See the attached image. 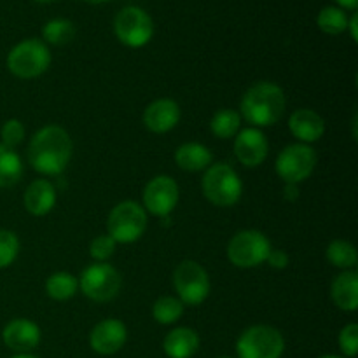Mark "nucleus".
Returning a JSON list of instances; mask_svg holds the SVG:
<instances>
[{
    "label": "nucleus",
    "mask_w": 358,
    "mask_h": 358,
    "mask_svg": "<svg viewBox=\"0 0 358 358\" xmlns=\"http://www.w3.org/2000/svg\"><path fill=\"white\" fill-rule=\"evenodd\" d=\"M72 138L62 126L38 129L28 145V161L42 175H59L72 157Z\"/></svg>",
    "instance_id": "obj_1"
},
{
    "label": "nucleus",
    "mask_w": 358,
    "mask_h": 358,
    "mask_svg": "<svg viewBox=\"0 0 358 358\" xmlns=\"http://www.w3.org/2000/svg\"><path fill=\"white\" fill-rule=\"evenodd\" d=\"M285 105L287 98L282 87L273 83H259L241 98L240 115L252 128H268L283 117Z\"/></svg>",
    "instance_id": "obj_2"
},
{
    "label": "nucleus",
    "mask_w": 358,
    "mask_h": 358,
    "mask_svg": "<svg viewBox=\"0 0 358 358\" xmlns=\"http://www.w3.org/2000/svg\"><path fill=\"white\" fill-rule=\"evenodd\" d=\"M201 189L205 198L215 206H233L240 201L243 184L236 171L227 163L212 164L205 170L201 180Z\"/></svg>",
    "instance_id": "obj_3"
},
{
    "label": "nucleus",
    "mask_w": 358,
    "mask_h": 358,
    "mask_svg": "<svg viewBox=\"0 0 358 358\" xmlns=\"http://www.w3.org/2000/svg\"><path fill=\"white\" fill-rule=\"evenodd\" d=\"M51 52L44 42L37 38H27L14 45L7 55V69L20 79H34L49 69Z\"/></svg>",
    "instance_id": "obj_4"
},
{
    "label": "nucleus",
    "mask_w": 358,
    "mask_h": 358,
    "mask_svg": "<svg viewBox=\"0 0 358 358\" xmlns=\"http://www.w3.org/2000/svg\"><path fill=\"white\" fill-rule=\"evenodd\" d=\"M107 227L115 243H135L147 229V212L136 201H122L112 208Z\"/></svg>",
    "instance_id": "obj_5"
},
{
    "label": "nucleus",
    "mask_w": 358,
    "mask_h": 358,
    "mask_svg": "<svg viewBox=\"0 0 358 358\" xmlns=\"http://www.w3.org/2000/svg\"><path fill=\"white\" fill-rule=\"evenodd\" d=\"M271 250V243H269L264 233L247 229L240 231V233L231 238L229 245H227V259L236 268L250 269L266 262Z\"/></svg>",
    "instance_id": "obj_6"
},
{
    "label": "nucleus",
    "mask_w": 358,
    "mask_h": 358,
    "mask_svg": "<svg viewBox=\"0 0 358 358\" xmlns=\"http://www.w3.org/2000/svg\"><path fill=\"white\" fill-rule=\"evenodd\" d=\"M285 350V339L271 325H252L236 343L240 358H280Z\"/></svg>",
    "instance_id": "obj_7"
},
{
    "label": "nucleus",
    "mask_w": 358,
    "mask_h": 358,
    "mask_svg": "<svg viewBox=\"0 0 358 358\" xmlns=\"http://www.w3.org/2000/svg\"><path fill=\"white\" fill-rule=\"evenodd\" d=\"M122 285V278L114 266L107 262H94L87 266L79 278V287L87 299L94 303H107L114 299Z\"/></svg>",
    "instance_id": "obj_8"
},
{
    "label": "nucleus",
    "mask_w": 358,
    "mask_h": 358,
    "mask_svg": "<svg viewBox=\"0 0 358 358\" xmlns=\"http://www.w3.org/2000/svg\"><path fill=\"white\" fill-rule=\"evenodd\" d=\"M173 287L182 304L199 306L210 294L208 273L196 261H182L173 273Z\"/></svg>",
    "instance_id": "obj_9"
},
{
    "label": "nucleus",
    "mask_w": 358,
    "mask_h": 358,
    "mask_svg": "<svg viewBox=\"0 0 358 358\" xmlns=\"http://www.w3.org/2000/svg\"><path fill=\"white\" fill-rule=\"evenodd\" d=\"M317 166V154L306 143L287 145L276 157V173L285 184L304 182L313 175Z\"/></svg>",
    "instance_id": "obj_10"
},
{
    "label": "nucleus",
    "mask_w": 358,
    "mask_h": 358,
    "mask_svg": "<svg viewBox=\"0 0 358 358\" xmlns=\"http://www.w3.org/2000/svg\"><path fill=\"white\" fill-rule=\"evenodd\" d=\"M114 31L115 37L128 48H143L152 38V17L142 7H124L115 16Z\"/></svg>",
    "instance_id": "obj_11"
},
{
    "label": "nucleus",
    "mask_w": 358,
    "mask_h": 358,
    "mask_svg": "<svg viewBox=\"0 0 358 358\" xmlns=\"http://www.w3.org/2000/svg\"><path fill=\"white\" fill-rule=\"evenodd\" d=\"M178 203V185L168 175H157L143 189V210L152 215H170Z\"/></svg>",
    "instance_id": "obj_12"
},
{
    "label": "nucleus",
    "mask_w": 358,
    "mask_h": 358,
    "mask_svg": "<svg viewBox=\"0 0 358 358\" xmlns=\"http://www.w3.org/2000/svg\"><path fill=\"white\" fill-rule=\"evenodd\" d=\"M269 143L259 128H247L238 133L234 140V154L243 166L255 168L268 157Z\"/></svg>",
    "instance_id": "obj_13"
},
{
    "label": "nucleus",
    "mask_w": 358,
    "mask_h": 358,
    "mask_svg": "<svg viewBox=\"0 0 358 358\" xmlns=\"http://www.w3.org/2000/svg\"><path fill=\"white\" fill-rule=\"evenodd\" d=\"M126 325L115 318H107L93 327L90 334V346L100 355H114L126 345Z\"/></svg>",
    "instance_id": "obj_14"
},
{
    "label": "nucleus",
    "mask_w": 358,
    "mask_h": 358,
    "mask_svg": "<svg viewBox=\"0 0 358 358\" xmlns=\"http://www.w3.org/2000/svg\"><path fill=\"white\" fill-rule=\"evenodd\" d=\"M3 345L16 353H28L41 343V329L27 318H16L9 322L2 331Z\"/></svg>",
    "instance_id": "obj_15"
},
{
    "label": "nucleus",
    "mask_w": 358,
    "mask_h": 358,
    "mask_svg": "<svg viewBox=\"0 0 358 358\" xmlns=\"http://www.w3.org/2000/svg\"><path fill=\"white\" fill-rule=\"evenodd\" d=\"M180 121V107L175 100L159 98L143 112V124L152 133H166Z\"/></svg>",
    "instance_id": "obj_16"
},
{
    "label": "nucleus",
    "mask_w": 358,
    "mask_h": 358,
    "mask_svg": "<svg viewBox=\"0 0 358 358\" xmlns=\"http://www.w3.org/2000/svg\"><path fill=\"white\" fill-rule=\"evenodd\" d=\"M289 128L301 143H313L324 136L325 121L311 108H299L289 119Z\"/></svg>",
    "instance_id": "obj_17"
},
{
    "label": "nucleus",
    "mask_w": 358,
    "mask_h": 358,
    "mask_svg": "<svg viewBox=\"0 0 358 358\" xmlns=\"http://www.w3.org/2000/svg\"><path fill=\"white\" fill-rule=\"evenodd\" d=\"M24 208L28 213L35 217H44L55 208L56 205V189L49 180H34L23 196Z\"/></svg>",
    "instance_id": "obj_18"
},
{
    "label": "nucleus",
    "mask_w": 358,
    "mask_h": 358,
    "mask_svg": "<svg viewBox=\"0 0 358 358\" xmlns=\"http://www.w3.org/2000/svg\"><path fill=\"white\" fill-rule=\"evenodd\" d=\"M163 350L168 358H191L199 350L198 332L189 327H177L168 332L163 341Z\"/></svg>",
    "instance_id": "obj_19"
},
{
    "label": "nucleus",
    "mask_w": 358,
    "mask_h": 358,
    "mask_svg": "<svg viewBox=\"0 0 358 358\" xmlns=\"http://www.w3.org/2000/svg\"><path fill=\"white\" fill-rule=\"evenodd\" d=\"M331 296L339 310L357 311L358 310V273L343 271L341 275L336 276V280L332 282Z\"/></svg>",
    "instance_id": "obj_20"
},
{
    "label": "nucleus",
    "mask_w": 358,
    "mask_h": 358,
    "mask_svg": "<svg viewBox=\"0 0 358 358\" xmlns=\"http://www.w3.org/2000/svg\"><path fill=\"white\" fill-rule=\"evenodd\" d=\"M175 161H177L178 168L184 171H205L206 168L212 166L213 156L208 147L189 142L178 147L175 152Z\"/></svg>",
    "instance_id": "obj_21"
},
{
    "label": "nucleus",
    "mask_w": 358,
    "mask_h": 358,
    "mask_svg": "<svg viewBox=\"0 0 358 358\" xmlns=\"http://www.w3.org/2000/svg\"><path fill=\"white\" fill-rule=\"evenodd\" d=\"M23 177V163L20 154L0 143V189L13 187Z\"/></svg>",
    "instance_id": "obj_22"
},
{
    "label": "nucleus",
    "mask_w": 358,
    "mask_h": 358,
    "mask_svg": "<svg viewBox=\"0 0 358 358\" xmlns=\"http://www.w3.org/2000/svg\"><path fill=\"white\" fill-rule=\"evenodd\" d=\"M77 289H79V280L65 271L55 273L45 282V292L55 301H69L70 297L76 296Z\"/></svg>",
    "instance_id": "obj_23"
},
{
    "label": "nucleus",
    "mask_w": 358,
    "mask_h": 358,
    "mask_svg": "<svg viewBox=\"0 0 358 358\" xmlns=\"http://www.w3.org/2000/svg\"><path fill=\"white\" fill-rule=\"evenodd\" d=\"M241 126V115L236 110H231V108H222V110L215 112L210 121V129L215 136L219 138L227 140L233 138L238 133Z\"/></svg>",
    "instance_id": "obj_24"
},
{
    "label": "nucleus",
    "mask_w": 358,
    "mask_h": 358,
    "mask_svg": "<svg viewBox=\"0 0 358 358\" xmlns=\"http://www.w3.org/2000/svg\"><path fill=\"white\" fill-rule=\"evenodd\" d=\"M327 261L336 268H341L345 271L355 268L358 262L357 248L350 241L334 240L327 247Z\"/></svg>",
    "instance_id": "obj_25"
},
{
    "label": "nucleus",
    "mask_w": 358,
    "mask_h": 358,
    "mask_svg": "<svg viewBox=\"0 0 358 358\" xmlns=\"http://www.w3.org/2000/svg\"><path fill=\"white\" fill-rule=\"evenodd\" d=\"M42 37L48 44L52 45H65L76 37V27L72 21L56 17V20L48 21L42 28Z\"/></svg>",
    "instance_id": "obj_26"
},
{
    "label": "nucleus",
    "mask_w": 358,
    "mask_h": 358,
    "mask_svg": "<svg viewBox=\"0 0 358 358\" xmlns=\"http://www.w3.org/2000/svg\"><path fill=\"white\" fill-rule=\"evenodd\" d=\"M317 24L324 34L339 35L348 28V16L341 7L327 6L318 13Z\"/></svg>",
    "instance_id": "obj_27"
},
{
    "label": "nucleus",
    "mask_w": 358,
    "mask_h": 358,
    "mask_svg": "<svg viewBox=\"0 0 358 358\" xmlns=\"http://www.w3.org/2000/svg\"><path fill=\"white\" fill-rule=\"evenodd\" d=\"M182 315H184V304H182L180 299H177V297H159L152 306L154 320L161 325L175 324Z\"/></svg>",
    "instance_id": "obj_28"
},
{
    "label": "nucleus",
    "mask_w": 358,
    "mask_h": 358,
    "mask_svg": "<svg viewBox=\"0 0 358 358\" xmlns=\"http://www.w3.org/2000/svg\"><path fill=\"white\" fill-rule=\"evenodd\" d=\"M20 254V240L13 231L0 229V269L9 268Z\"/></svg>",
    "instance_id": "obj_29"
},
{
    "label": "nucleus",
    "mask_w": 358,
    "mask_h": 358,
    "mask_svg": "<svg viewBox=\"0 0 358 358\" xmlns=\"http://www.w3.org/2000/svg\"><path fill=\"white\" fill-rule=\"evenodd\" d=\"M115 247H117V243L114 241V238H110L108 234H100V236H96L91 241L90 255L96 262H105L107 259L112 257Z\"/></svg>",
    "instance_id": "obj_30"
},
{
    "label": "nucleus",
    "mask_w": 358,
    "mask_h": 358,
    "mask_svg": "<svg viewBox=\"0 0 358 358\" xmlns=\"http://www.w3.org/2000/svg\"><path fill=\"white\" fill-rule=\"evenodd\" d=\"M0 135H2V145L14 149V147H17L23 142L24 128L17 119H9V121L3 122Z\"/></svg>",
    "instance_id": "obj_31"
},
{
    "label": "nucleus",
    "mask_w": 358,
    "mask_h": 358,
    "mask_svg": "<svg viewBox=\"0 0 358 358\" xmlns=\"http://www.w3.org/2000/svg\"><path fill=\"white\" fill-rule=\"evenodd\" d=\"M339 350L345 353L346 357L353 358L358 352V325L348 324L341 332H339Z\"/></svg>",
    "instance_id": "obj_32"
},
{
    "label": "nucleus",
    "mask_w": 358,
    "mask_h": 358,
    "mask_svg": "<svg viewBox=\"0 0 358 358\" xmlns=\"http://www.w3.org/2000/svg\"><path fill=\"white\" fill-rule=\"evenodd\" d=\"M266 262H268L271 268L283 269L289 266V255H287L283 250H271L269 252L268 259H266Z\"/></svg>",
    "instance_id": "obj_33"
},
{
    "label": "nucleus",
    "mask_w": 358,
    "mask_h": 358,
    "mask_svg": "<svg viewBox=\"0 0 358 358\" xmlns=\"http://www.w3.org/2000/svg\"><path fill=\"white\" fill-rule=\"evenodd\" d=\"M283 194H285V199H289V201H296L299 198V187H297V184H285Z\"/></svg>",
    "instance_id": "obj_34"
},
{
    "label": "nucleus",
    "mask_w": 358,
    "mask_h": 358,
    "mask_svg": "<svg viewBox=\"0 0 358 358\" xmlns=\"http://www.w3.org/2000/svg\"><path fill=\"white\" fill-rule=\"evenodd\" d=\"M358 14L353 13L352 17H348V28L346 30H350V34H352V38L353 41H358Z\"/></svg>",
    "instance_id": "obj_35"
},
{
    "label": "nucleus",
    "mask_w": 358,
    "mask_h": 358,
    "mask_svg": "<svg viewBox=\"0 0 358 358\" xmlns=\"http://www.w3.org/2000/svg\"><path fill=\"white\" fill-rule=\"evenodd\" d=\"M336 2L341 6L343 10L348 9V10H353V13H355L357 7H358V0H336Z\"/></svg>",
    "instance_id": "obj_36"
},
{
    "label": "nucleus",
    "mask_w": 358,
    "mask_h": 358,
    "mask_svg": "<svg viewBox=\"0 0 358 358\" xmlns=\"http://www.w3.org/2000/svg\"><path fill=\"white\" fill-rule=\"evenodd\" d=\"M13 358H37V357L30 355V353H20V355H14Z\"/></svg>",
    "instance_id": "obj_37"
},
{
    "label": "nucleus",
    "mask_w": 358,
    "mask_h": 358,
    "mask_svg": "<svg viewBox=\"0 0 358 358\" xmlns=\"http://www.w3.org/2000/svg\"><path fill=\"white\" fill-rule=\"evenodd\" d=\"M86 2H91V3H103V2H108V0H86Z\"/></svg>",
    "instance_id": "obj_38"
},
{
    "label": "nucleus",
    "mask_w": 358,
    "mask_h": 358,
    "mask_svg": "<svg viewBox=\"0 0 358 358\" xmlns=\"http://www.w3.org/2000/svg\"><path fill=\"white\" fill-rule=\"evenodd\" d=\"M320 358H343V357H338V355H324V357H320Z\"/></svg>",
    "instance_id": "obj_39"
},
{
    "label": "nucleus",
    "mask_w": 358,
    "mask_h": 358,
    "mask_svg": "<svg viewBox=\"0 0 358 358\" xmlns=\"http://www.w3.org/2000/svg\"><path fill=\"white\" fill-rule=\"evenodd\" d=\"M37 2H42V3H49V2H56V0H37Z\"/></svg>",
    "instance_id": "obj_40"
},
{
    "label": "nucleus",
    "mask_w": 358,
    "mask_h": 358,
    "mask_svg": "<svg viewBox=\"0 0 358 358\" xmlns=\"http://www.w3.org/2000/svg\"><path fill=\"white\" fill-rule=\"evenodd\" d=\"M220 358H231V357H220Z\"/></svg>",
    "instance_id": "obj_41"
}]
</instances>
